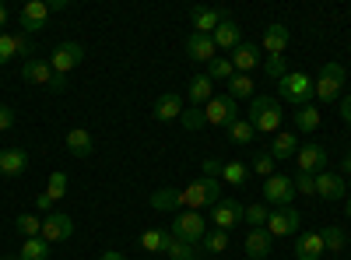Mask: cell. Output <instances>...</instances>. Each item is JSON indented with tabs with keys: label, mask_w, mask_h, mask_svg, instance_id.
<instances>
[{
	"label": "cell",
	"mask_w": 351,
	"mask_h": 260,
	"mask_svg": "<svg viewBox=\"0 0 351 260\" xmlns=\"http://www.w3.org/2000/svg\"><path fill=\"white\" fill-rule=\"evenodd\" d=\"M246 120L253 123L256 134H278V130H281V120H285V109H281V102L271 99V95H253Z\"/></svg>",
	"instance_id": "cell-1"
},
{
	"label": "cell",
	"mask_w": 351,
	"mask_h": 260,
	"mask_svg": "<svg viewBox=\"0 0 351 260\" xmlns=\"http://www.w3.org/2000/svg\"><path fill=\"white\" fill-rule=\"evenodd\" d=\"M221 200V183L218 180H208V176H200V180H193L190 187H183V211H208V208H215Z\"/></svg>",
	"instance_id": "cell-2"
},
{
	"label": "cell",
	"mask_w": 351,
	"mask_h": 260,
	"mask_svg": "<svg viewBox=\"0 0 351 260\" xmlns=\"http://www.w3.org/2000/svg\"><path fill=\"white\" fill-rule=\"evenodd\" d=\"M278 95L291 106H309L316 99V78L302 74V71H288L281 81H278Z\"/></svg>",
	"instance_id": "cell-3"
},
{
	"label": "cell",
	"mask_w": 351,
	"mask_h": 260,
	"mask_svg": "<svg viewBox=\"0 0 351 260\" xmlns=\"http://www.w3.org/2000/svg\"><path fill=\"white\" fill-rule=\"evenodd\" d=\"M263 204L267 208H291V200H295V183H291L288 172H274V176L263 180Z\"/></svg>",
	"instance_id": "cell-4"
},
{
	"label": "cell",
	"mask_w": 351,
	"mask_h": 260,
	"mask_svg": "<svg viewBox=\"0 0 351 260\" xmlns=\"http://www.w3.org/2000/svg\"><path fill=\"white\" fill-rule=\"evenodd\" d=\"M344 67L341 64H324V71H319V78H316V99L324 102V106H330V102H341V92H344Z\"/></svg>",
	"instance_id": "cell-5"
},
{
	"label": "cell",
	"mask_w": 351,
	"mask_h": 260,
	"mask_svg": "<svg viewBox=\"0 0 351 260\" xmlns=\"http://www.w3.org/2000/svg\"><path fill=\"white\" fill-rule=\"evenodd\" d=\"M169 233H172L176 239H183V243L200 246V239L208 236V222H204V215H200V211H180Z\"/></svg>",
	"instance_id": "cell-6"
},
{
	"label": "cell",
	"mask_w": 351,
	"mask_h": 260,
	"mask_svg": "<svg viewBox=\"0 0 351 260\" xmlns=\"http://www.w3.org/2000/svg\"><path fill=\"white\" fill-rule=\"evenodd\" d=\"M239 222H246V208L239 204L236 197H221L218 204L211 208V228H221V233H232Z\"/></svg>",
	"instance_id": "cell-7"
},
{
	"label": "cell",
	"mask_w": 351,
	"mask_h": 260,
	"mask_svg": "<svg viewBox=\"0 0 351 260\" xmlns=\"http://www.w3.org/2000/svg\"><path fill=\"white\" fill-rule=\"evenodd\" d=\"M295 172H306V176H319V172L327 169V148L316 141H302L299 152H295Z\"/></svg>",
	"instance_id": "cell-8"
},
{
	"label": "cell",
	"mask_w": 351,
	"mask_h": 260,
	"mask_svg": "<svg viewBox=\"0 0 351 260\" xmlns=\"http://www.w3.org/2000/svg\"><path fill=\"white\" fill-rule=\"evenodd\" d=\"M236 117H239V102L232 99L228 92L215 95L208 106H204V120H208V127H228Z\"/></svg>",
	"instance_id": "cell-9"
},
{
	"label": "cell",
	"mask_w": 351,
	"mask_h": 260,
	"mask_svg": "<svg viewBox=\"0 0 351 260\" xmlns=\"http://www.w3.org/2000/svg\"><path fill=\"white\" fill-rule=\"evenodd\" d=\"M39 236H43L49 246L71 239V236H74V218L64 215V211H49V215L43 218V233H39Z\"/></svg>",
	"instance_id": "cell-10"
},
{
	"label": "cell",
	"mask_w": 351,
	"mask_h": 260,
	"mask_svg": "<svg viewBox=\"0 0 351 260\" xmlns=\"http://www.w3.org/2000/svg\"><path fill=\"white\" fill-rule=\"evenodd\" d=\"M81 60H84V46L81 43H60L53 49V56H49V67H53V74H71Z\"/></svg>",
	"instance_id": "cell-11"
},
{
	"label": "cell",
	"mask_w": 351,
	"mask_h": 260,
	"mask_svg": "<svg viewBox=\"0 0 351 260\" xmlns=\"http://www.w3.org/2000/svg\"><path fill=\"white\" fill-rule=\"evenodd\" d=\"M46 18H49V4H46V0H28V4L21 8V14H18L21 32H25V36L43 32V28H46Z\"/></svg>",
	"instance_id": "cell-12"
},
{
	"label": "cell",
	"mask_w": 351,
	"mask_h": 260,
	"mask_svg": "<svg viewBox=\"0 0 351 260\" xmlns=\"http://www.w3.org/2000/svg\"><path fill=\"white\" fill-rule=\"evenodd\" d=\"M299 211L295 208H271V218H267V233L271 236H291V233H299Z\"/></svg>",
	"instance_id": "cell-13"
},
{
	"label": "cell",
	"mask_w": 351,
	"mask_h": 260,
	"mask_svg": "<svg viewBox=\"0 0 351 260\" xmlns=\"http://www.w3.org/2000/svg\"><path fill=\"white\" fill-rule=\"evenodd\" d=\"M186 56H190V60H197V64L208 67L211 60H218V46H215V39H211V36L190 32V39H186Z\"/></svg>",
	"instance_id": "cell-14"
},
{
	"label": "cell",
	"mask_w": 351,
	"mask_h": 260,
	"mask_svg": "<svg viewBox=\"0 0 351 260\" xmlns=\"http://www.w3.org/2000/svg\"><path fill=\"white\" fill-rule=\"evenodd\" d=\"M228 14L221 11V8H204V4H197V8H190V21H193V28L200 36H211L215 28L225 21Z\"/></svg>",
	"instance_id": "cell-15"
},
{
	"label": "cell",
	"mask_w": 351,
	"mask_h": 260,
	"mask_svg": "<svg viewBox=\"0 0 351 260\" xmlns=\"http://www.w3.org/2000/svg\"><path fill=\"white\" fill-rule=\"evenodd\" d=\"M316 197H324V200H344L348 197V187H344L341 172H330V169L319 172V176H316Z\"/></svg>",
	"instance_id": "cell-16"
},
{
	"label": "cell",
	"mask_w": 351,
	"mask_h": 260,
	"mask_svg": "<svg viewBox=\"0 0 351 260\" xmlns=\"http://www.w3.org/2000/svg\"><path fill=\"white\" fill-rule=\"evenodd\" d=\"M211 39H215V46H218V53H232L236 46H243V28L232 21V18H225L215 32H211Z\"/></svg>",
	"instance_id": "cell-17"
},
{
	"label": "cell",
	"mask_w": 351,
	"mask_h": 260,
	"mask_svg": "<svg viewBox=\"0 0 351 260\" xmlns=\"http://www.w3.org/2000/svg\"><path fill=\"white\" fill-rule=\"evenodd\" d=\"M288 39H291V36H288V28L274 21V25L263 28V36H260V49L267 53V56H281V53L288 49Z\"/></svg>",
	"instance_id": "cell-18"
},
{
	"label": "cell",
	"mask_w": 351,
	"mask_h": 260,
	"mask_svg": "<svg viewBox=\"0 0 351 260\" xmlns=\"http://www.w3.org/2000/svg\"><path fill=\"white\" fill-rule=\"evenodd\" d=\"M228 60H232V67H236V74H253L260 67V46L243 43V46H236L228 53Z\"/></svg>",
	"instance_id": "cell-19"
},
{
	"label": "cell",
	"mask_w": 351,
	"mask_h": 260,
	"mask_svg": "<svg viewBox=\"0 0 351 260\" xmlns=\"http://www.w3.org/2000/svg\"><path fill=\"white\" fill-rule=\"evenodd\" d=\"M271 243H274V236L267 233V228H250L246 233V257L250 260H267L271 257Z\"/></svg>",
	"instance_id": "cell-20"
},
{
	"label": "cell",
	"mask_w": 351,
	"mask_h": 260,
	"mask_svg": "<svg viewBox=\"0 0 351 260\" xmlns=\"http://www.w3.org/2000/svg\"><path fill=\"white\" fill-rule=\"evenodd\" d=\"M64 144H67V152H71L74 158H92V152H95L92 130H84V127H74V130H67Z\"/></svg>",
	"instance_id": "cell-21"
},
{
	"label": "cell",
	"mask_w": 351,
	"mask_h": 260,
	"mask_svg": "<svg viewBox=\"0 0 351 260\" xmlns=\"http://www.w3.org/2000/svg\"><path fill=\"white\" fill-rule=\"evenodd\" d=\"M183 117V95H176V92H165L155 99V120L158 123H172V120H180Z\"/></svg>",
	"instance_id": "cell-22"
},
{
	"label": "cell",
	"mask_w": 351,
	"mask_h": 260,
	"mask_svg": "<svg viewBox=\"0 0 351 260\" xmlns=\"http://www.w3.org/2000/svg\"><path fill=\"white\" fill-rule=\"evenodd\" d=\"M186 99L197 106V109H204L211 99H215V81L208 78V71L204 74H197V78H190V88H186Z\"/></svg>",
	"instance_id": "cell-23"
},
{
	"label": "cell",
	"mask_w": 351,
	"mask_h": 260,
	"mask_svg": "<svg viewBox=\"0 0 351 260\" xmlns=\"http://www.w3.org/2000/svg\"><path fill=\"white\" fill-rule=\"evenodd\" d=\"M28 169V152L25 148H4L0 152V176H21Z\"/></svg>",
	"instance_id": "cell-24"
},
{
	"label": "cell",
	"mask_w": 351,
	"mask_h": 260,
	"mask_svg": "<svg viewBox=\"0 0 351 260\" xmlns=\"http://www.w3.org/2000/svg\"><path fill=\"white\" fill-rule=\"evenodd\" d=\"M324 253H327L324 236L319 233H299V239H295V257L299 260H319Z\"/></svg>",
	"instance_id": "cell-25"
},
{
	"label": "cell",
	"mask_w": 351,
	"mask_h": 260,
	"mask_svg": "<svg viewBox=\"0 0 351 260\" xmlns=\"http://www.w3.org/2000/svg\"><path fill=\"white\" fill-rule=\"evenodd\" d=\"M299 144H302V141H299L295 134H288V130H278L267 152H271V158H274V162H285V158H291V155L299 152Z\"/></svg>",
	"instance_id": "cell-26"
},
{
	"label": "cell",
	"mask_w": 351,
	"mask_h": 260,
	"mask_svg": "<svg viewBox=\"0 0 351 260\" xmlns=\"http://www.w3.org/2000/svg\"><path fill=\"white\" fill-rule=\"evenodd\" d=\"M148 204H152L155 211H176V215H180V208H183V190H172V187L155 190V193L148 197Z\"/></svg>",
	"instance_id": "cell-27"
},
{
	"label": "cell",
	"mask_w": 351,
	"mask_h": 260,
	"mask_svg": "<svg viewBox=\"0 0 351 260\" xmlns=\"http://www.w3.org/2000/svg\"><path fill=\"white\" fill-rule=\"evenodd\" d=\"M21 78H25V81H32V84H46V88H49L53 67H49V60H36V56H32V60H25V64H21Z\"/></svg>",
	"instance_id": "cell-28"
},
{
	"label": "cell",
	"mask_w": 351,
	"mask_h": 260,
	"mask_svg": "<svg viewBox=\"0 0 351 260\" xmlns=\"http://www.w3.org/2000/svg\"><path fill=\"white\" fill-rule=\"evenodd\" d=\"M225 134H228L232 144H253V141H256V130H253V123H250L246 117H236V120L225 127Z\"/></svg>",
	"instance_id": "cell-29"
},
{
	"label": "cell",
	"mask_w": 351,
	"mask_h": 260,
	"mask_svg": "<svg viewBox=\"0 0 351 260\" xmlns=\"http://www.w3.org/2000/svg\"><path fill=\"white\" fill-rule=\"evenodd\" d=\"M228 95L232 99H253L256 95V84H253V74H232L228 78Z\"/></svg>",
	"instance_id": "cell-30"
},
{
	"label": "cell",
	"mask_w": 351,
	"mask_h": 260,
	"mask_svg": "<svg viewBox=\"0 0 351 260\" xmlns=\"http://www.w3.org/2000/svg\"><path fill=\"white\" fill-rule=\"evenodd\" d=\"M172 243V233L169 228H148V233L141 236V246L148 253H165V246Z\"/></svg>",
	"instance_id": "cell-31"
},
{
	"label": "cell",
	"mask_w": 351,
	"mask_h": 260,
	"mask_svg": "<svg viewBox=\"0 0 351 260\" xmlns=\"http://www.w3.org/2000/svg\"><path fill=\"white\" fill-rule=\"evenodd\" d=\"M295 127H299L302 134H316V130H319V113H316L313 102H309V106H299V113H295Z\"/></svg>",
	"instance_id": "cell-32"
},
{
	"label": "cell",
	"mask_w": 351,
	"mask_h": 260,
	"mask_svg": "<svg viewBox=\"0 0 351 260\" xmlns=\"http://www.w3.org/2000/svg\"><path fill=\"white\" fill-rule=\"evenodd\" d=\"M246 176H250V169H246L243 162H236V158L221 165V183H228V187H243Z\"/></svg>",
	"instance_id": "cell-33"
},
{
	"label": "cell",
	"mask_w": 351,
	"mask_h": 260,
	"mask_svg": "<svg viewBox=\"0 0 351 260\" xmlns=\"http://www.w3.org/2000/svg\"><path fill=\"white\" fill-rule=\"evenodd\" d=\"M18 257H21V260H49V243H46L43 236H36V239H25Z\"/></svg>",
	"instance_id": "cell-34"
},
{
	"label": "cell",
	"mask_w": 351,
	"mask_h": 260,
	"mask_svg": "<svg viewBox=\"0 0 351 260\" xmlns=\"http://www.w3.org/2000/svg\"><path fill=\"white\" fill-rule=\"evenodd\" d=\"M165 257H169V260H197V257H200V246L183 243V239H176V236H172V243L165 246Z\"/></svg>",
	"instance_id": "cell-35"
},
{
	"label": "cell",
	"mask_w": 351,
	"mask_h": 260,
	"mask_svg": "<svg viewBox=\"0 0 351 260\" xmlns=\"http://www.w3.org/2000/svg\"><path fill=\"white\" fill-rule=\"evenodd\" d=\"M228 250V233L221 228H208V236L200 239V253H225Z\"/></svg>",
	"instance_id": "cell-36"
},
{
	"label": "cell",
	"mask_w": 351,
	"mask_h": 260,
	"mask_svg": "<svg viewBox=\"0 0 351 260\" xmlns=\"http://www.w3.org/2000/svg\"><path fill=\"white\" fill-rule=\"evenodd\" d=\"M67 187H71V180H67V172H64V169H56L53 176H49V183H46V190H43V193H46V197L53 200V204H56V200H60V197L67 193Z\"/></svg>",
	"instance_id": "cell-37"
},
{
	"label": "cell",
	"mask_w": 351,
	"mask_h": 260,
	"mask_svg": "<svg viewBox=\"0 0 351 260\" xmlns=\"http://www.w3.org/2000/svg\"><path fill=\"white\" fill-rule=\"evenodd\" d=\"M14 228H18V233H21L25 239H36V236L43 233V218L25 211V215H18V218H14Z\"/></svg>",
	"instance_id": "cell-38"
},
{
	"label": "cell",
	"mask_w": 351,
	"mask_h": 260,
	"mask_svg": "<svg viewBox=\"0 0 351 260\" xmlns=\"http://www.w3.org/2000/svg\"><path fill=\"white\" fill-rule=\"evenodd\" d=\"M319 236H324L327 253H341V250H344V233H341V225H324V228H319Z\"/></svg>",
	"instance_id": "cell-39"
},
{
	"label": "cell",
	"mask_w": 351,
	"mask_h": 260,
	"mask_svg": "<svg viewBox=\"0 0 351 260\" xmlns=\"http://www.w3.org/2000/svg\"><path fill=\"white\" fill-rule=\"evenodd\" d=\"M232 74H236V67H232L228 56H218V60H211V64H208V78H211V81H225V84H228V78H232Z\"/></svg>",
	"instance_id": "cell-40"
},
{
	"label": "cell",
	"mask_w": 351,
	"mask_h": 260,
	"mask_svg": "<svg viewBox=\"0 0 351 260\" xmlns=\"http://www.w3.org/2000/svg\"><path fill=\"white\" fill-rule=\"evenodd\" d=\"M267 218H271V208L263 204V200H256V204L246 208V222H250L253 228H263V225H267Z\"/></svg>",
	"instance_id": "cell-41"
},
{
	"label": "cell",
	"mask_w": 351,
	"mask_h": 260,
	"mask_svg": "<svg viewBox=\"0 0 351 260\" xmlns=\"http://www.w3.org/2000/svg\"><path fill=\"white\" fill-rule=\"evenodd\" d=\"M253 172H256V176H263V180L274 176V158H271V152H256V155H253Z\"/></svg>",
	"instance_id": "cell-42"
},
{
	"label": "cell",
	"mask_w": 351,
	"mask_h": 260,
	"mask_svg": "<svg viewBox=\"0 0 351 260\" xmlns=\"http://www.w3.org/2000/svg\"><path fill=\"white\" fill-rule=\"evenodd\" d=\"M180 123L186 127V130H200L204 123H208V120H204V109H183V117H180Z\"/></svg>",
	"instance_id": "cell-43"
},
{
	"label": "cell",
	"mask_w": 351,
	"mask_h": 260,
	"mask_svg": "<svg viewBox=\"0 0 351 260\" xmlns=\"http://www.w3.org/2000/svg\"><path fill=\"white\" fill-rule=\"evenodd\" d=\"M291 183H295V193L316 197V176H306V172H295V176H291Z\"/></svg>",
	"instance_id": "cell-44"
},
{
	"label": "cell",
	"mask_w": 351,
	"mask_h": 260,
	"mask_svg": "<svg viewBox=\"0 0 351 260\" xmlns=\"http://www.w3.org/2000/svg\"><path fill=\"white\" fill-rule=\"evenodd\" d=\"M11 56H18V46H14V36L11 32H0V67H4Z\"/></svg>",
	"instance_id": "cell-45"
},
{
	"label": "cell",
	"mask_w": 351,
	"mask_h": 260,
	"mask_svg": "<svg viewBox=\"0 0 351 260\" xmlns=\"http://www.w3.org/2000/svg\"><path fill=\"white\" fill-rule=\"evenodd\" d=\"M263 71H267V78H274V81H281L288 71H285V56H267V67H263Z\"/></svg>",
	"instance_id": "cell-46"
},
{
	"label": "cell",
	"mask_w": 351,
	"mask_h": 260,
	"mask_svg": "<svg viewBox=\"0 0 351 260\" xmlns=\"http://www.w3.org/2000/svg\"><path fill=\"white\" fill-rule=\"evenodd\" d=\"M14 46H18V56H28V60H32V36L14 32Z\"/></svg>",
	"instance_id": "cell-47"
},
{
	"label": "cell",
	"mask_w": 351,
	"mask_h": 260,
	"mask_svg": "<svg viewBox=\"0 0 351 260\" xmlns=\"http://www.w3.org/2000/svg\"><path fill=\"white\" fill-rule=\"evenodd\" d=\"M204 176H208V180H221V162H215V158H204Z\"/></svg>",
	"instance_id": "cell-48"
},
{
	"label": "cell",
	"mask_w": 351,
	"mask_h": 260,
	"mask_svg": "<svg viewBox=\"0 0 351 260\" xmlns=\"http://www.w3.org/2000/svg\"><path fill=\"white\" fill-rule=\"evenodd\" d=\"M14 120H18V117H14V109H11V106H0V130H11Z\"/></svg>",
	"instance_id": "cell-49"
},
{
	"label": "cell",
	"mask_w": 351,
	"mask_h": 260,
	"mask_svg": "<svg viewBox=\"0 0 351 260\" xmlns=\"http://www.w3.org/2000/svg\"><path fill=\"white\" fill-rule=\"evenodd\" d=\"M67 84H71V81H67V74H53L49 92H53V95H60V92H67Z\"/></svg>",
	"instance_id": "cell-50"
},
{
	"label": "cell",
	"mask_w": 351,
	"mask_h": 260,
	"mask_svg": "<svg viewBox=\"0 0 351 260\" xmlns=\"http://www.w3.org/2000/svg\"><path fill=\"white\" fill-rule=\"evenodd\" d=\"M341 120H344V123L351 127V92H348V95L341 99Z\"/></svg>",
	"instance_id": "cell-51"
},
{
	"label": "cell",
	"mask_w": 351,
	"mask_h": 260,
	"mask_svg": "<svg viewBox=\"0 0 351 260\" xmlns=\"http://www.w3.org/2000/svg\"><path fill=\"white\" fill-rule=\"evenodd\" d=\"M36 208H39V211H53V200H49L46 193H39V197H36Z\"/></svg>",
	"instance_id": "cell-52"
},
{
	"label": "cell",
	"mask_w": 351,
	"mask_h": 260,
	"mask_svg": "<svg viewBox=\"0 0 351 260\" xmlns=\"http://www.w3.org/2000/svg\"><path fill=\"white\" fill-rule=\"evenodd\" d=\"M99 260H127V257H123L120 250H102V257H99Z\"/></svg>",
	"instance_id": "cell-53"
},
{
	"label": "cell",
	"mask_w": 351,
	"mask_h": 260,
	"mask_svg": "<svg viewBox=\"0 0 351 260\" xmlns=\"http://www.w3.org/2000/svg\"><path fill=\"white\" fill-rule=\"evenodd\" d=\"M64 8H67V0H49V14L53 11H64Z\"/></svg>",
	"instance_id": "cell-54"
},
{
	"label": "cell",
	"mask_w": 351,
	"mask_h": 260,
	"mask_svg": "<svg viewBox=\"0 0 351 260\" xmlns=\"http://www.w3.org/2000/svg\"><path fill=\"white\" fill-rule=\"evenodd\" d=\"M344 176H351V152L344 155Z\"/></svg>",
	"instance_id": "cell-55"
},
{
	"label": "cell",
	"mask_w": 351,
	"mask_h": 260,
	"mask_svg": "<svg viewBox=\"0 0 351 260\" xmlns=\"http://www.w3.org/2000/svg\"><path fill=\"white\" fill-rule=\"evenodd\" d=\"M4 25H8V8L0 4V28H4Z\"/></svg>",
	"instance_id": "cell-56"
},
{
	"label": "cell",
	"mask_w": 351,
	"mask_h": 260,
	"mask_svg": "<svg viewBox=\"0 0 351 260\" xmlns=\"http://www.w3.org/2000/svg\"><path fill=\"white\" fill-rule=\"evenodd\" d=\"M344 215H348V218H351V193H348V197H344Z\"/></svg>",
	"instance_id": "cell-57"
},
{
	"label": "cell",
	"mask_w": 351,
	"mask_h": 260,
	"mask_svg": "<svg viewBox=\"0 0 351 260\" xmlns=\"http://www.w3.org/2000/svg\"><path fill=\"white\" fill-rule=\"evenodd\" d=\"M0 260H21V257L18 253H8V257H0Z\"/></svg>",
	"instance_id": "cell-58"
}]
</instances>
